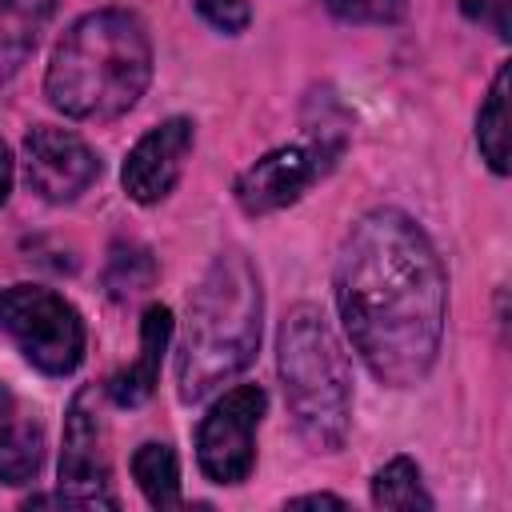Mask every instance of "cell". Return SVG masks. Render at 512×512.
I'll use <instances>...</instances> for the list:
<instances>
[{
  "label": "cell",
  "instance_id": "5bb4252c",
  "mask_svg": "<svg viewBox=\"0 0 512 512\" xmlns=\"http://www.w3.org/2000/svg\"><path fill=\"white\" fill-rule=\"evenodd\" d=\"M476 144L496 176H508V64L496 68L492 88L476 112Z\"/></svg>",
  "mask_w": 512,
  "mask_h": 512
},
{
  "label": "cell",
  "instance_id": "ba28073f",
  "mask_svg": "<svg viewBox=\"0 0 512 512\" xmlns=\"http://www.w3.org/2000/svg\"><path fill=\"white\" fill-rule=\"evenodd\" d=\"M268 396L260 384L228 388L196 428V460L212 484H240L256 464V428Z\"/></svg>",
  "mask_w": 512,
  "mask_h": 512
},
{
  "label": "cell",
  "instance_id": "277c9868",
  "mask_svg": "<svg viewBox=\"0 0 512 512\" xmlns=\"http://www.w3.org/2000/svg\"><path fill=\"white\" fill-rule=\"evenodd\" d=\"M276 368L300 440L312 452H340L352 424V372L316 304H296L280 320Z\"/></svg>",
  "mask_w": 512,
  "mask_h": 512
},
{
  "label": "cell",
  "instance_id": "9c48e42d",
  "mask_svg": "<svg viewBox=\"0 0 512 512\" xmlns=\"http://www.w3.org/2000/svg\"><path fill=\"white\" fill-rule=\"evenodd\" d=\"M100 176V156L84 136L52 124H36L24 136V180L48 204H72Z\"/></svg>",
  "mask_w": 512,
  "mask_h": 512
},
{
  "label": "cell",
  "instance_id": "7c38bea8",
  "mask_svg": "<svg viewBox=\"0 0 512 512\" xmlns=\"http://www.w3.org/2000/svg\"><path fill=\"white\" fill-rule=\"evenodd\" d=\"M48 20V0H0V84L20 72Z\"/></svg>",
  "mask_w": 512,
  "mask_h": 512
},
{
  "label": "cell",
  "instance_id": "2e32d148",
  "mask_svg": "<svg viewBox=\"0 0 512 512\" xmlns=\"http://www.w3.org/2000/svg\"><path fill=\"white\" fill-rule=\"evenodd\" d=\"M156 284V260L144 244L136 240H116L108 248V264H104V288L108 296L124 300V296H136V292H148Z\"/></svg>",
  "mask_w": 512,
  "mask_h": 512
},
{
  "label": "cell",
  "instance_id": "7a4b0ae2",
  "mask_svg": "<svg viewBox=\"0 0 512 512\" xmlns=\"http://www.w3.org/2000/svg\"><path fill=\"white\" fill-rule=\"evenodd\" d=\"M152 80V40L136 12H84L56 44L44 96L68 120H116L144 96Z\"/></svg>",
  "mask_w": 512,
  "mask_h": 512
},
{
  "label": "cell",
  "instance_id": "ffe728a7",
  "mask_svg": "<svg viewBox=\"0 0 512 512\" xmlns=\"http://www.w3.org/2000/svg\"><path fill=\"white\" fill-rule=\"evenodd\" d=\"M456 4L472 24L488 28L492 36H500V40L512 36V0H456Z\"/></svg>",
  "mask_w": 512,
  "mask_h": 512
},
{
  "label": "cell",
  "instance_id": "6da1fadb",
  "mask_svg": "<svg viewBox=\"0 0 512 512\" xmlns=\"http://www.w3.org/2000/svg\"><path fill=\"white\" fill-rule=\"evenodd\" d=\"M332 288L368 372L388 388L424 384L448 320V272L432 236L396 204L368 208L340 244Z\"/></svg>",
  "mask_w": 512,
  "mask_h": 512
},
{
  "label": "cell",
  "instance_id": "7402d4cb",
  "mask_svg": "<svg viewBox=\"0 0 512 512\" xmlns=\"http://www.w3.org/2000/svg\"><path fill=\"white\" fill-rule=\"evenodd\" d=\"M16 420V396H12V388L8 384H0V436L8 432V424Z\"/></svg>",
  "mask_w": 512,
  "mask_h": 512
},
{
  "label": "cell",
  "instance_id": "e0dca14e",
  "mask_svg": "<svg viewBox=\"0 0 512 512\" xmlns=\"http://www.w3.org/2000/svg\"><path fill=\"white\" fill-rule=\"evenodd\" d=\"M372 504L376 508H432V496L424 492V480L412 456H392L372 476Z\"/></svg>",
  "mask_w": 512,
  "mask_h": 512
},
{
  "label": "cell",
  "instance_id": "603a6c76",
  "mask_svg": "<svg viewBox=\"0 0 512 512\" xmlns=\"http://www.w3.org/2000/svg\"><path fill=\"white\" fill-rule=\"evenodd\" d=\"M8 192H12V152H8V144L0 140V204L8 200Z\"/></svg>",
  "mask_w": 512,
  "mask_h": 512
},
{
  "label": "cell",
  "instance_id": "4fadbf2b",
  "mask_svg": "<svg viewBox=\"0 0 512 512\" xmlns=\"http://www.w3.org/2000/svg\"><path fill=\"white\" fill-rule=\"evenodd\" d=\"M132 476L152 508H180V460L172 444L148 440L132 452Z\"/></svg>",
  "mask_w": 512,
  "mask_h": 512
},
{
  "label": "cell",
  "instance_id": "8992f818",
  "mask_svg": "<svg viewBox=\"0 0 512 512\" xmlns=\"http://www.w3.org/2000/svg\"><path fill=\"white\" fill-rule=\"evenodd\" d=\"M344 152V128H312L308 140L300 144H280L272 152H264L256 164H248L236 184L232 196L248 216H268L280 212L288 204H296L316 180H324L336 160Z\"/></svg>",
  "mask_w": 512,
  "mask_h": 512
},
{
  "label": "cell",
  "instance_id": "30bf717a",
  "mask_svg": "<svg viewBox=\"0 0 512 512\" xmlns=\"http://www.w3.org/2000/svg\"><path fill=\"white\" fill-rule=\"evenodd\" d=\"M192 144H196V124L188 116H168L156 128H148L132 144V152L124 156V168H120V180H124L128 200H136V204H160L176 188Z\"/></svg>",
  "mask_w": 512,
  "mask_h": 512
},
{
  "label": "cell",
  "instance_id": "52a82bcc",
  "mask_svg": "<svg viewBox=\"0 0 512 512\" xmlns=\"http://www.w3.org/2000/svg\"><path fill=\"white\" fill-rule=\"evenodd\" d=\"M28 504H76V508H120L108 468V436L96 408V388H80L64 416L60 448V492L32 496Z\"/></svg>",
  "mask_w": 512,
  "mask_h": 512
},
{
  "label": "cell",
  "instance_id": "ac0fdd59",
  "mask_svg": "<svg viewBox=\"0 0 512 512\" xmlns=\"http://www.w3.org/2000/svg\"><path fill=\"white\" fill-rule=\"evenodd\" d=\"M336 20L348 24H396L408 0H320Z\"/></svg>",
  "mask_w": 512,
  "mask_h": 512
},
{
  "label": "cell",
  "instance_id": "5b68a950",
  "mask_svg": "<svg viewBox=\"0 0 512 512\" xmlns=\"http://www.w3.org/2000/svg\"><path fill=\"white\" fill-rule=\"evenodd\" d=\"M0 328L44 376H68L84 360V320L80 312L44 284L0 288Z\"/></svg>",
  "mask_w": 512,
  "mask_h": 512
},
{
  "label": "cell",
  "instance_id": "3957f363",
  "mask_svg": "<svg viewBox=\"0 0 512 512\" xmlns=\"http://www.w3.org/2000/svg\"><path fill=\"white\" fill-rule=\"evenodd\" d=\"M264 288L256 264L240 248H224L188 292L184 336L176 348V396L204 400L212 388L240 376L260 348Z\"/></svg>",
  "mask_w": 512,
  "mask_h": 512
},
{
  "label": "cell",
  "instance_id": "44dd1931",
  "mask_svg": "<svg viewBox=\"0 0 512 512\" xmlns=\"http://www.w3.org/2000/svg\"><path fill=\"white\" fill-rule=\"evenodd\" d=\"M320 504L344 508V500H340V496H332V492H308V496H292V500H288V508H320Z\"/></svg>",
  "mask_w": 512,
  "mask_h": 512
},
{
  "label": "cell",
  "instance_id": "d6986e66",
  "mask_svg": "<svg viewBox=\"0 0 512 512\" xmlns=\"http://www.w3.org/2000/svg\"><path fill=\"white\" fill-rule=\"evenodd\" d=\"M192 8H196L216 32H228V36L244 32L248 20H252V4H248V0H192Z\"/></svg>",
  "mask_w": 512,
  "mask_h": 512
},
{
  "label": "cell",
  "instance_id": "8fae6325",
  "mask_svg": "<svg viewBox=\"0 0 512 512\" xmlns=\"http://www.w3.org/2000/svg\"><path fill=\"white\" fill-rule=\"evenodd\" d=\"M168 340H172V312L164 304H148L144 316H140V352L128 368L112 372L104 392L112 396V404L120 408H136L144 404L156 384H160V360L168 352Z\"/></svg>",
  "mask_w": 512,
  "mask_h": 512
},
{
  "label": "cell",
  "instance_id": "9a60e30c",
  "mask_svg": "<svg viewBox=\"0 0 512 512\" xmlns=\"http://www.w3.org/2000/svg\"><path fill=\"white\" fill-rule=\"evenodd\" d=\"M44 464V428L36 420H12L0 436V480L32 484Z\"/></svg>",
  "mask_w": 512,
  "mask_h": 512
}]
</instances>
